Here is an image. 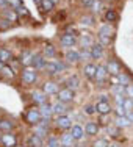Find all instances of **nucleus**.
<instances>
[{
  "label": "nucleus",
  "instance_id": "393cba45",
  "mask_svg": "<svg viewBox=\"0 0 133 147\" xmlns=\"http://www.w3.org/2000/svg\"><path fill=\"white\" fill-rule=\"evenodd\" d=\"M107 69H108V72L113 74V75H119V74H121V67H119V64L116 61H110L107 66Z\"/></svg>",
  "mask_w": 133,
  "mask_h": 147
},
{
  "label": "nucleus",
  "instance_id": "c85d7f7f",
  "mask_svg": "<svg viewBox=\"0 0 133 147\" xmlns=\"http://www.w3.org/2000/svg\"><path fill=\"white\" fill-rule=\"evenodd\" d=\"M3 16L6 17V20L9 19V22H14V20L17 19V13H16V9H5V11H3Z\"/></svg>",
  "mask_w": 133,
  "mask_h": 147
},
{
  "label": "nucleus",
  "instance_id": "ea45409f",
  "mask_svg": "<svg viewBox=\"0 0 133 147\" xmlns=\"http://www.w3.org/2000/svg\"><path fill=\"white\" fill-rule=\"evenodd\" d=\"M6 3H9V6H11L13 9H17L22 6V2L20 0H6Z\"/></svg>",
  "mask_w": 133,
  "mask_h": 147
},
{
  "label": "nucleus",
  "instance_id": "4c0bfd02",
  "mask_svg": "<svg viewBox=\"0 0 133 147\" xmlns=\"http://www.w3.org/2000/svg\"><path fill=\"white\" fill-rule=\"evenodd\" d=\"M114 113H116L117 117L121 116H127V110H125L124 107H119V105H116V110H114Z\"/></svg>",
  "mask_w": 133,
  "mask_h": 147
},
{
  "label": "nucleus",
  "instance_id": "1a4fd4ad",
  "mask_svg": "<svg viewBox=\"0 0 133 147\" xmlns=\"http://www.w3.org/2000/svg\"><path fill=\"white\" fill-rule=\"evenodd\" d=\"M39 113H41V116H43L44 119H50V116L53 114V105H50V103H44V105H41Z\"/></svg>",
  "mask_w": 133,
  "mask_h": 147
},
{
  "label": "nucleus",
  "instance_id": "412c9836",
  "mask_svg": "<svg viewBox=\"0 0 133 147\" xmlns=\"http://www.w3.org/2000/svg\"><path fill=\"white\" fill-rule=\"evenodd\" d=\"M130 124L132 122L127 116H121V117L116 119V127L117 128H127V127H130Z\"/></svg>",
  "mask_w": 133,
  "mask_h": 147
},
{
  "label": "nucleus",
  "instance_id": "bf43d9fd",
  "mask_svg": "<svg viewBox=\"0 0 133 147\" xmlns=\"http://www.w3.org/2000/svg\"><path fill=\"white\" fill-rule=\"evenodd\" d=\"M6 3V0H0V5H5Z\"/></svg>",
  "mask_w": 133,
  "mask_h": 147
},
{
  "label": "nucleus",
  "instance_id": "aec40b11",
  "mask_svg": "<svg viewBox=\"0 0 133 147\" xmlns=\"http://www.w3.org/2000/svg\"><path fill=\"white\" fill-rule=\"evenodd\" d=\"M34 135L39 136V138H45L47 136V125H44V124L34 125Z\"/></svg>",
  "mask_w": 133,
  "mask_h": 147
},
{
  "label": "nucleus",
  "instance_id": "bb28decb",
  "mask_svg": "<svg viewBox=\"0 0 133 147\" xmlns=\"http://www.w3.org/2000/svg\"><path fill=\"white\" fill-rule=\"evenodd\" d=\"M111 91H113L114 96H124V94L127 92V86L125 85H114Z\"/></svg>",
  "mask_w": 133,
  "mask_h": 147
},
{
  "label": "nucleus",
  "instance_id": "f257e3e1",
  "mask_svg": "<svg viewBox=\"0 0 133 147\" xmlns=\"http://www.w3.org/2000/svg\"><path fill=\"white\" fill-rule=\"evenodd\" d=\"M57 96H58L59 102L68 103V102H72V100H74V91L69 89V88H64V89H59Z\"/></svg>",
  "mask_w": 133,
  "mask_h": 147
},
{
  "label": "nucleus",
  "instance_id": "3c124183",
  "mask_svg": "<svg viewBox=\"0 0 133 147\" xmlns=\"http://www.w3.org/2000/svg\"><path fill=\"white\" fill-rule=\"evenodd\" d=\"M82 58H92V57H91V52H86L85 49H83V50L80 52V59H82Z\"/></svg>",
  "mask_w": 133,
  "mask_h": 147
},
{
  "label": "nucleus",
  "instance_id": "7c9ffc66",
  "mask_svg": "<svg viewBox=\"0 0 133 147\" xmlns=\"http://www.w3.org/2000/svg\"><path fill=\"white\" fill-rule=\"evenodd\" d=\"M33 57L34 55L31 53V52H25V53L22 55V59H20V61H22L24 66H28V64H31V61H33Z\"/></svg>",
  "mask_w": 133,
  "mask_h": 147
},
{
  "label": "nucleus",
  "instance_id": "5701e85b",
  "mask_svg": "<svg viewBox=\"0 0 133 147\" xmlns=\"http://www.w3.org/2000/svg\"><path fill=\"white\" fill-rule=\"evenodd\" d=\"M72 136H74V139L75 141H78V139H82L83 138V135H85V130H83L82 127H80V125H74V127H72Z\"/></svg>",
  "mask_w": 133,
  "mask_h": 147
},
{
  "label": "nucleus",
  "instance_id": "5fc2aeb1",
  "mask_svg": "<svg viewBox=\"0 0 133 147\" xmlns=\"http://www.w3.org/2000/svg\"><path fill=\"white\" fill-rule=\"evenodd\" d=\"M102 44H110V38H100Z\"/></svg>",
  "mask_w": 133,
  "mask_h": 147
},
{
  "label": "nucleus",
  "instance_id": "0eeeda50",
  "mask_svg": "<svg viewBox=\"0 0 133 147\" xmlns=\"http://www.w3.org/2000/svg\"><path fill=\"white\" fill-rule=\"evenodd\" d=\"M55 124H57V127L58 128H69L72 125V121H71V117H68V116H58L57 117V121H55Z\"/></svg>",
  "mask_w": 133,
  "mask_h": 147
},
{
  "label": "nucleus",
  "instance_id": "79ce46f5",
  "mask_svg": "<svg viewBox=\"0 0 133 147\" xmlns=\"http://www.w3.org/2000/svg\"><path fill=\"white\" fill-rule=\"evenodd\" d=\"M114 97H116V99H114V100H116V105L124 107V103H125V100H127V99H125L124 96H114Z\"/></svg>",
  "mask_w": 133,
  "mask_h": 147
},
{
  "label": "nucleus",
  "instance_id": "052dcab7",
  "mask_svg": "<svg viewBox=\"0 0 133 147\" xmlns=\"http://www.w3.org/2000/svg\"><path fill=\"white\" fill-rule=\"evenodd\" d=\"M2 63H3V61H2V59H0V69H2V67H3V64H2Z\"/></svg>",
  "mask_w": 133,
  "mask_h": 147
},
{
  "label": "nucleus",
  "instance_id": "f704fd0d",
  "mask_svg": "<svg viewBox=\"0 0 133 147\" xmlns=\"http://www.w3.org/2000/svg\"><path fill=\"white\" fill-rule=\"evenodd\" d=\"M44 53L47 55V57H55V53H57V50H55V47L52 44H47L44 47Z\"/></svg>",
  "mask_w": 133,
  "mask_h": 147
},
{
  "label": "nucleus",
  "instance_id": "4468645a",
  "mask_svg": "<svg viewBox=\"0 0 133 147\" xmlns=\"http://www.w3.org/2000/svg\"><path fill=\"white\" fill-rule=\"evenodd\" d=\"M66 86H68L69 89L75 91V89L80 86V80H78V77H77V75H72V77H69V78L66 80Z\"/></svg>",
  "mask_w": 133,
  "mask_h": 147
},
{
  "label": "nucleus",
  "instance_id": "58836bf2",
  "mask_svg": "<svg viewBox=\"0 0 133 147\" xmlns=\"http://www.w3.org/2000/svg\"><path fill=\"white\" fill-rule=\"evenodd\" d=\"M53 5L55 3L52 2V0H43V8L45 11H50V9H53Z\"/></svg>",
  "mask_w": 133,
  "mask_h": 147
},
{
  "label": "nucleus",
  "instance_id": "7ed1b4c3",
  "mask_svg": "<svg viewBox=\"0 0 133 147\" xmlns=\"http://www.w3.org/2000/svg\"><path fill=\"white\" fill-rule=\"evenodd\" d=\"M36 78H38V75H36V72H34V69H25V71H22V80L27 85L34 83Z\"/></svg>",
  "mask_w": 133,
  "mask_h": 147
},
{
  "label": "nucleus",
  "instance_id": "2f4dec72",
  "mask_svg": "<svg viewBox=\"0 0 133 147\" xmlns=\"http://www.w3.org/2000/svg\"><path fill=\"white\" fill-rule=\"evenodd\" d=\"M117 82H119V85H125V86H128V83H130V77H128L127 74L121 72V74L117 75Z\"/></svg>",
  "mask_w": 133,
  "mask_h": 147
},
{
  "label": "nucleus",
  "instance_id": "9b49d317",
  "mask_svg": "<svg viewBox=\"0 0 133 147\" xmlns=\"http://www.w3.org/2000/svg\"><path fill=\"white\" fill-rule=\"evenodd\" d=\"M61 146L63 147H74V136H72V133H64V135L61 136Z\"/></svg>",
  "mask_w": 133,
  "mask_h": 147
},
{
  "label": "nucleus",
  "instance_id": "c9c22d12",
  "mask_svg": "<svg viewBox=\"0 0 133 147\" xmlns=\"http://www.w3.org/2000/svg\"><path fill=\"white\" fill-rule=\"evenodd\" d=\"M105 19H107L108 22H114V20L117 19V14L113 11V9H108V11L105 13Z\"/></svg>",
  "mask_w": 133,
  "mask_h": 147
},
{
  "label": "nucleus",
  "instance_id": "680f3d73",
  "mask_svg": "<svg viewBox=\"0 0 133 147\" xmlns=\"http://www.w3.org/2000/svg\"><path fill=\"white\" fill-rule=\"evenodd\" d=\"M52 2H53V3H58V2H59V0H52Z\"/></svg>",
  "mask_w": 133,
  "mask_h": 147
},
{
  "label": "nucleus",
  "instance_id": "c03bdc74",
  "mask_svg": "<svg viewBox=\"0 0 133 147\" xmlns=\"http://www.w3.org/2000/svg\"><path fill=\"white\" fill-rule=\"evenodd\" d=\"M16 13H17L19 16H28V11H27L25 6H20V8H17V9H16Z\"/></svg>",
  "mask_w": 133,
  "mask_h": 147
},
{
  "label": "nucleus",
  "instance_id": "6e6d98bb",
  "mask_svg": "<svg viewBox=\"0 0 133 147\" xmlns=\"http://www.w3.org/2000/svg\"><path fill=\"white\" fill-rule=\"evenodd\" d=\"M127 117L130 119V122H133V111H128V113H127Z\"/></svg>",
  "mask_w": 133,
  "mask_h": 147
},
{
  "label": "nucleus",
  "instance_id": "4be33fe9",
  "mask_svg": "<svg viewBox=\"0 0 133 147\" xmlns=\"http://www.w3.org/2000/svg\"><path fill=\"white\" fill-rule=\"evenodd\" d=\"M85 131L88 133V135H97V133H99V125H97L96 122H88V124L85 125Z\"/></svg>",
  "mask_w": 133,
  "mask_h": 147
},
{
  "label": "nucleus",
  "instance_id": "423d86ee",
  "mask_svg": "<svg viewBox=\"0 0 133 147\" xmlns=\"http://www.w3.org/2000/svg\"><path fill=\"white\" fill-rule=\"evenodd\" d=\"M107 75H108V69L105 67V66H97V72H96V82L99 83V85H102V83L107 80Z\"/></svg>",
  "mask_w": 133,
  "mask_h": 147
},
{
  "label": "nucleus",
  "instance_id": "39448f33",
  "mask_svg": "<svg viewBox=\"0 0 133 147\" xmlns=\"http://www.w3.org/2000/svg\"><path fill=\"white\" fill-rule=\"evenodd\" d=\"M43 92L45 96H50V94H58V85L55 82H45L43 86Z\"/></svg>",
  "mask_w": 133,
  "mask_h": 147
},
{
  "label": "nucleus",
  "instance_id": "72a5a7b5",
  "mask_svg": "<svg viewBox=\"0 0 133 147\" xmlns=\"http://www.w3.org/2000/svg\"><path fill=\"white\" fill-rule=\"evenodd\" d=\"M61 144V139H58L57 136H50L47 141V147H59Z\"/></svg>",
  "mask_w": 133,
  "mask_h": 147
},
{
  "label": "nucleus",
  "instance_id": "f03ea898",
  "mask_svg": "<svg viewBox=\"0 0 133 147\" xmlns=\"http://www.w3.org/2000/svg\"><path fill=\"white\" fill-rule=\"evenodd\" d=\"M27 122H28L30 125H38L41 122V119H43V116H41V113H39V110H28V113H27Z\"/></svg>",
  "mask_w": 133,
  "mask_h": 147
},
{
  "label": "nucleus",
  "instance_id": "37998d69",
  "mask_svg": "<svg viewBox=\"0 0 133 147\" xmlns=\"http://www.w3.org/2000/svg\"><path fill=\"white\" fill-rule=\"evenodd\" d=\"M100 5H102V3H100L99 0H94V3H92V6H91V9H92L94 13H99V11H100Z\"/></svg>",
  "mask_w": 133,
  "mask_h": 147
},
{
  "label": "nucleus",
  "instance_id": "4d7b16f0",
  "mask_svg": "<svg viewBox=\"0 0 133 147\" xmlns=\"http://www.w3.org/2000/svg\"><path fill=\"white\" fill-rule=\"evenodd\" d=\"M100 102H108L107 96H100Z\"/></svg>",
  "mask_w": 133,
  "mask_h": 147
},
{
  "label": "nucleus",
  "instance_id": "603ef678",
  "mask_svg": "<svg viewBox=\"0 0 133 147\" xmlns=\"http://www.w3.org/2000/svg\"><path fill=\"white\" fill-rule=\"evenodd\" d=\"M127 94L133 99V85H128V86H127Z\"/></svg>",
  "mask_w": 133,
  "mask_h": 147
},
{
  "label": "nucleus",
  "instance_id": "c756f323",
  "mask_svg": "<svg viewBox=\"0 0 133 147\" xmlns=\"http://www.w3.org/2000/svg\"><path fill=\"white\" fill-rule=\"evenodd\" d=\"M13 127H14V124H13L11 121H8V119H3V121H0V130L9 131Z\"/></svg>",
  "mask_w": 133,
  "mask_h": 147
},
{
  "label": "nucleus",
  "instance_id": "49530a36",
  "mask_svg": "<svg viewBox=\"0 0 133 147\" xmlns=\"http://www.w3.org/2000/svg\"><path fill=\"white\" fill-rule=\"evenodd\" d=\"M6 28H9V20L6 19L0 20V30H6Z\"/></svg>",
  "mask_w": 133,
  "mask_h": 147
},
{
  "label": "nucleus",
  "instance_id": "473e14b6",
  "mask_svg": "<svg viewBox=\"0 0 133 147\" xmlns=\"http://www.w3.org/2000/svg\"><path fill=\"white\" fill-rule=\"evenodd\" d=\"M0 59H2L3 63H8L9 59H11V53H9L6 49H0Z\"/></svg>",
  "mask_w": 133,
  "mask_h": 147
},
{
  "label": "nucleus",
  "instance_id": "09e8293b",
  "mask_svg": "<svg viewBox=\"0 0 133 147\" xmlns=\"http://www.w3.org/2000/svg\"><path fill=\"white\" fill-rule=\"evenodd\" d=\"M107 130H108V133H110L111 136H117V135H119V128H117V127H116V128H114V127H108Z\"/></svg>",
  "mask_w": 133,
  "mask_h": 147
},
{
  "label": "nucleus",
  "instance_id": "9d476101",
  "mask_svg": "<svg viewBox=\"0 0 133 147\" xmlns=\"http://www.w3.org/2000/svg\"><path fill=\"white\" fill-rule=\"evenodd\" d=\"M75 42H77L75 36H74V34H71V33H66V34H63V36H61V44L64 45V47H72Z\"/></svg>",
  "mask_w": 133,
  "mask_h": 147
},
{
  "label": "nucleus",
  "instance_id": "6e6552de",
  "mask_svg": "<svg viewBox=\"0 0 133 147\" xmlns=\"http://www.w3.org/2000/svg\"><path fill=\"white\" fill-rule=\"evenodd\" d=\"M96 111L99 114H110L111 113V107H110V102H97L96 105Z\"/></svg>",
  "mask_w": 133,
  "mask_h": 147
},
{
  "label": "nucleus",
  "instance_id": "dca6fc26",
  "mask_svg": "<svg viewBox=\"0 0 133 147\" xmlns=\"http://www.w3.org/2000/svg\"><path fill=\"white\" fill-rule=\"evenodd\" d=\"M103 55V47L102 44H94L92 47H91V57H92L94 59L100 58Z\"/></svg>",
  "mask_w": 133,
  "mask_h": 147
},
{
  "label": "nucleus",
  "instance_id": "2eb2a0df",
  "mask_svg": "<svg viewBox=\"0 0 133 147\" xmlns=\"http://www.w3.org/2000/svg\"><path fill=\"white\" fill-rule=\"evenodd\" d=\"M66 111H68V107L63 102H59V100L53 105V114H57V116H64Z\"/></svg>",
  "mask_w": 133,
  "mask_h": 147
},
{
  "label": "nucleus",
  "instance_id": "a19ab883",
  "mask_svg": "<svg viewBox=\"0 0 133 147\" xmlns=\"http://www.w3.org/2000/svg\"><path fill=\"white\" fill-rule=\"evenodd\" d=\"M94 147H110V146H108L107 139H97V141L94 142Z\"/></svg>",
  "mask_w": 133,
  "mask_h": 147
},
{
  "label": "nucleus",
  "instance_id": "ddd939ff",
  "mask_svg": "<svg viewBox=\"0 0 133 147\" xmlns=\"http://www.w3.org/2000/svg\"><path fill=\"white\" fill-rule=\"evenodd\" d=\"M111 34H113V27H111L110 24H105V25L100 27L99 38H111Z\"/></svg>",
  "mask_w": 133,
  "mask_h": 147
},
{
  "label": "nucleus",
  "instance_id": "864d4df0",
  "mask_svg": "<svg viewBox=\"0 0 133 147\" xmlns=\"http://www.w3.org/2000/svg\"><path fill=\"white\" fill-rule=\"evenodd\" d=\"M92 3H94V0H83V5H85V6H89V8L92 6Z\"/></svg>",
  "mask_w": 133,
  "mask_h": 147
},
{
  "label": "nucleus",
  "instance_id": "a18cd8bd",
  "mask_svg": "<svg viewBox=\"0 0 133 147\" xmlns=\"http://www.w3.org/2000/svg\"><path fill=\"white\" fill-rule=\"evenodd\" d=\"M94 19L92 17H82V24L83 25H92Z\"/></svg>",
  "mask_w": 133,
  "mask_h": 147
},
{
  "label": "nucleus",
  "instance_id": "b1692460",
  "mask_svg": "<svg viewBox=\"0 0 133 147\" xmlns=\"http://www.w3.org/2000/svg\"><path fill=\"white\" fill-rule=\"evenodd\" d=\"M44 69L47 71L49 75H55V74H58V72H59V67H58L57 61H55V63H47Z\"/></svg>",
  "mask_w": 133,
  "mask_h": 147
},
{
  "label": "nucleus",
  "instance_id": "20e7f679",
  "mask_svg": "<svg viewBox=\"0 0 133 147\" xmlns=\"http://www.w3.org/2000/svg\"><path fill=\"white\" fill-rule=\"evenodd\" d=\"M2 144L5 146V147H14L16 146V142H17V139H16V136L13 135V133H9V131H6L5 135H2Z\"/></svg>",
  "mask_w": 133,
  "mask_h": 147
},
{
  "label": "nucleus",
  "instance_id": "e433bc0d",
  "mask_svg": "<svg viewBox=\"0 0 133 147\" xmlns=\"http://www.w3.org/2000/svg\"><path fill=\"white\" fill-rule=\"evenodd\" d=\"M0 72H2L5 77H9V78H11V77H14V72H13V69H11V67H6V66H3V67L0 69Z\"/></svg>",
  "mask_w": 133,
  "mask_h": 147
},
{
  "label": "nucleus",
  "instance_id": "8fccbe9b",
  "mask_svg": "<svg viewBox=\"0 0 133 147\" xmlns=\"http://www.w3.org/2000/svg\"><path fill=\"white\" fill-rule=\"evenodd\" d=\"M94 111H96V107H91V105H86L85 107V113L86 114H94Z\"/></svg>",
  "mask_w": 133,
  "mask_h": 147
},
{
  "label": "nucleus",
  "instance_id": "a211bd4d",
  "mask_svg": "<svg viewBox=\"0 0 133 147\" xmlns=\"http://www.w3.org/2000/svg\"><path fill=\"white\" fill-rule=\"evenodd\" d=\"M80 44H82V47L83 49H91L92 47V38L89 36V34H82V36H80Z\"/></svg>",
  "mask_w": 133,
  "mask_h": 147
},
{
  "label": "nucleus",
  "instance_id": "a878e982",
  "mask_svg": "<svg viewBox=\"0 0 133 147\" xmlns=\"http://www.w3.org/2000/svg\"><path fill=\"white\" fill-rule=\"evenodd\" d=\"M66 59H68L69 63H77L80 61V53L75 50H68V53H66Z\"/></svg>",
  "mask_w": 133,
  "mask_h": 147
},
{
  "label": "nucleus",
  "instance_id": "cd10ccee",
  "mask_svg": "<svg viewBox=\"0 0 133 147\" xmlns=\"http://www.w3.org/2000/svg\"><path fill=\"white\" fill-rule=\"evenodd\" d=\"M28 146H30V147H41V146H43V138L33 135V136L28 139Z\"/></svg>",
  "mask_w": 133,
  "mask_h": 147
},
{
  "label": "nucleus",
  "instance_id": "f3484780",
  "mask_svg": "<svg viewBox=\"0 0 133 147\" xmlns=\"http://www.w3.org/2000/svg\"><path fill=\"white\" fill-rule=\"evenodd\" d=\"M45 59L41 57V55H34L33 57V61H31V66H33L34 69H41V67H45Z\"/></svg>",
  "mask_w": 133,
  "mask_h": 147
},
{
  "label": "nucleus",
  "instance_id": "6ab92c4d",
  "mask_svg": "<svg viewBox=\"0 0 133 147\" xmlns=\"http://www.w3.org/2000/svg\"><path fill=\"white\" fill-rule=\"evenodd\" d=\"M96 72H97V67L94 64H86L85 69H83V74H85L88 78H96Z\"/></svg>",
  "mask_w": 133,
  "mask_h": 147
},
{
  "label": "nucleus",
  "instance_id": "f8f14e48",
  "mask_svg": "<svg viewBox=\"0 0 133 147\" xmlns=\"http://www.w3.org/2000/svg\"><path fill=\"white\" fill-rule=\"evenodd\" d=\"M31 97H33L34 103H38V105H44V103H45V100H47V96H45L43 91H33Z\"/></svg>",
  "mask_w": 133,
  "mask_h": 147
},
{
  "label": "nucleus",
  "instance_id": "de8ad7c7",
  "mask_svg": "<svg viewBox=\"0 0 133 147\" xmlns=\"http://www.w3.org/2000/svg\"><path fill=\"white\" fill-rule=\"evenodd\" d=\"M124 108L127 110V113H128V111H133V110H132V108H133V100H125Z\"/></svg>",
  "mask_w": 133,
  "mask_h": 147
},
{
  "label": "nucleus",
  "instance_id": "13d9d810",
  "mask_svg": "<svg viewBox=\"0 0 133 147\" xmlns=\"http://www.w3.org/2000/svg\"><path fill=\"white\" fill-rule=\"evenodd\" d=\"M33 2H36L38 5H43V0H33Z\"/></svg>",
  "mask_w": 133,
  "mask_h": 147
},
{
  "label": "nucleus",
  "instance_id": "e2e57ef3",
  "mask_svg": "<svg viewBox=\"0 0 133 147\" xmlns=\"http://www.w3.org/2000/svg\"><path fill=\"white\" fill-rule=\"evenodd\" d=\"M132 100H133V99H132Z\"/></svg>",
  "mask_w": 133,
  "mask_h": 147
}]
</instances>
